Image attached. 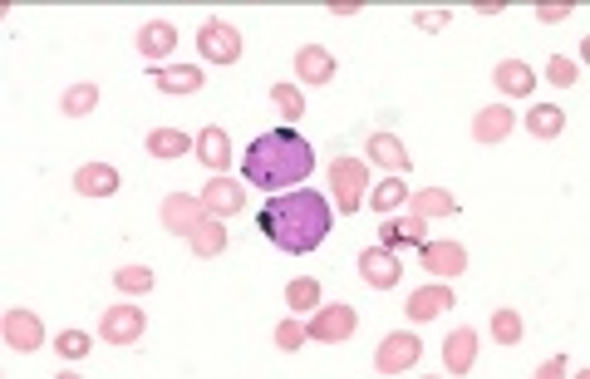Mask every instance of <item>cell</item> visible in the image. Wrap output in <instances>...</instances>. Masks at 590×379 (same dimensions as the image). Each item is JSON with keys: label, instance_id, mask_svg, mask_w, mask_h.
Masks as SVG:
<instances>
[{"label": "cell", "instance_id": "1", "mask_svg": "<svg viewBox=\"0 0 590 379\" xmlns=\"http://www.w3.org/2000/svg\"><path fill=\"white\" fill-rule=\"evenodd\" d=\"M261 232L271 247L291 256L315 252L330 237V197L325 192H281L261 207Z\"/></svg>", "mask_w": 590, "mask_h": 379}, {"label": "cell", "instance_id": "2", "mask_svg": "<svg viewBox=\"0 0 590 379\" xmlns=\"http://www.w3.org/2000/svg\"><path fill=\"white\" fill-rule=\"evenodd\" d=\"M310 168H315V153H310V143H305L295 128H271V133L251 138V148H246V158H241L246 183H256V188H266V192L305 183Z\"/></svg>", "mask_w": 590, "mask_h": 379}, {"label": "cell", "instance_id": "3", "mask_svg": "<svg viewBox=\"0 0 590 379\" xmlns=\"http://www.w3.org/2000/svg\"><path fill=\"white\" fill-rule=\"evenodd\" d=\"M330 192H335V212H359L364 207V192H369V168L359 158H335L330 168Z\"/></svg>", "mask_w": 590, "mask_h": 379}, {"label": "cell", "instance_id": "4", "mask_svg": "<svg viewBox=\"0 0 590 379\" xmlns=\"http://www.w3.org/2000/svg\"><path fill=\"white\" fill-rule=\"evenodd\" d=\"M418 355H423V340L413 330H394V335H384L374 365H379V375H404V370L418 365Z\"/></svg>", "mask_w": 590, "mask_h": 379}, {"label": "cell", "instance_id": "5", "mask_svg": "<svg viewBox=\"0 0 590 379\" xmlns=\"http://www.w3.org/2000/svg\"><path fill=\"white\" fill-rule=\"evenodd\" d=\"M0 335H5V350H20V355H35L40 345H45V325H40V316L35 311H5V320H0Z\"/></svg>", "mask_w": 590, "mask_h": 379}, {"label": "cell", "instance_id": "6", "mask_svg": "<svg viewBox=\"0 0 590 379\" xmlns=\"http://www.w3.org/2000/svg\"><path fill=\"white\" fill-rule=\"evenodd\" d=\"M197 50H202V60H212V64H236L241 60V35H236L227 20H207L197 30Z\"/></svg>", "mask_w": 590, "mask_h": 379}, {"label": "cell", "instance_id": "7", "mask_svg": "<svg viewBox=\"0 0 590 379\" xmlns=\"http://www.w3.org/2000/svg\"><path fill=\"white\" fill-rule=\"evenodd\" d=\"M354 325H359V316H354L350 306H315V316H310V340H320V345H340V340H350Z\"/></svg>", "mask_w": 590, "mask_h": 379}, {"label": "cell", "instance_id": "8", "mask_svg": "<svg viewBox=\"0 0 590 379\" xmlns=\"http://www.w3.org/2000/svg\"><path fill=\"white\" fill-rule=\"evenodd\" d=\"M143 330H148V316L138 306H114V311H104V320H99V335L109 345H138Z\"/></svg>", "mask_w": 590, "mask_h": 379}, {"label": "cell", "instance_id": "9", "mask_svg": "<svg viewBox=\"0 0 590 379\" xmlns=\"http://www.w3.org/2000/svg\"><path fill=\"white\" fill-rule=\"evenodd\" d=\"M207 217H212V212L202 207V197H182V192H173V197L163 202V222H168V232H182V237H192Z\"/></svg>", "mask_w": 590, "mask_h": 379}, {"label": "cell", "instance_id": "10", "mask_svg": "<svg viewBox=\"0 0 590 379\" xmlns=\"http://www.w3.org/2000/svg\"><path fill=\"white\" fill-rule=\"evenodd\" d=\"M359 276L374 291H389V286H399V261L389 247H369V252H359Z\"/></svg>", "mask_w": 590, "mask_h": 379}, {"label": "cell", "instance_id": "11", "mask_svg": "<svg viewBox=\"0 0 590 379\" xmlns=\"http://www.w3.org/2000/svg\"><path fill=\"white\" fill-rule=\"evenodd\" d=\"M423 271H433L438 281H448V276L468 271V252L458 242H423Z\"/></svg>", "mask_w": 590, "mask_h": 379}, {"label": "cell", "instance_id": "12", "mask_svg": "<svg viewBox=\"0 0 590 379\" xmlns=\"http://www.w3.org/2000/svg\"><path fill=\"white\" fill-rule=\"evenodd\" d=\"M202 207H207L212 217H236V212L246 207V192H241V183H232V178H212V183L202 188Z\"/></svg>", "mask_w": 590, "mask_h": 379}, {"label": "cell", "instance_id": "13", "mask_svg": "<svg viewBox=\"0 0 590 379\" xmlns=\"http://www.w3.org/2000/svg\"><path fill=\"white\" fill-rule=\"evenodd\" d=\"M404 311H409V320H418V325H423V320H438L443 311H453V291H448L443 281H438V286H423V291L409 296Z\"/></svg>", "mask_w": 590, "mask_h": 379}, {"label": "cell", "instance_id": "14", "mask_svg": "<svg viewBox=\"0 0 590 379\" xmlns=\"http://www.w3.org/2000/svg\"><path fill=\"white\" fill-rule=\"evenodd\" d=\"M512 124H517V114H512L507 104H487V109L472 119V138H477V143H502V138L512 133Z\"/></svg>", "mask_w": 590, "mask_h": 379}, {"label": "cell", "instance_id": "15", "mask_svg": "<svg viewBox=\"0 0 590 379\" xmlns=\"http://www.w3.org/2000/svg\"><path fill=\"white\" fill-rule=\"evenodd\" d=\"M472 360H477V330H453L448 340H443V365H448V375H468Z\"/></svg>", "mask_w": 590, "mask_h": 379}, {"label": "cell", "instance_id": "16", "mask_svg": "<svg viewBox=\"0 0 590 379\" xmlns=\"http://www.w3.org/2000/svg\"><path fill=\"white\" fill-rule=\"evenodd\" d=\"M492 79H497V89H502L507 99H527L531 89H536V74H531L527 60H502L492 69Z\"/></svg>", "mask_w": 590, "mask_h": 379}, {"label": "cell", "instance_id": "17", "mask_svg": "<svg viewBox=\"0 0 590 379\" xmlns=\"http://www.w3.org/2000/svg\"><path fill=\"white\" fill-rule=\"evenodd\" d=\"M74 192H84V197H114L118 168H109V163H84V168L74 173Z\"/></svg>", "mask_w": 590, "mask_h": 379}, {"label": "cell", "instance_id": "18", "mask_svg": "<svg viewBox=\"0 0 590 379\" xmlns=\"http://www.w3.org/2000/svg\"><path fill=\"white\" fill-rule=\"evenodd\" d=\"M295 74H300L305 84H330V79H335V55L320 50V45H305V50L295 55Z\"/></svg>", "mask_w": 590, "mask_h": 379}, {"label": "cell", "instance_id": "19", "mask_svg": "<svg viewBox=\"0 0 590 379\" xmlns=\"http://www.w3.org/2000/svg\"><path fill=\"white\" fill-rule=\"evenodd\" d=\"M173 50H177V30L168 20H148V25L138 30V55L163 60V55H173Z\"/></svg>", "mask_w": 590, "mask_h": 379}, {"label": "cell", "instance_id": "20", "mask_svg": "<svg viewBox=\"0 0 590 379\" xmlns=\"http://www.w3.org/2000/svg\"><path fill=\"white\" fill-rule=\"evenodd\" d=\"M153 84H158L163 94H197V89L207 84V74H202L197 64H177V69H153Z\"/></svg>", "mask_w": 590, "mask_h": 379}, {"label": "cell", "instance_id": "21", "mask_svg": "<svg viewBox=\"0 0 590 379\" xmlns=\"http://www.w3.org/2000/svg\"><path fill=\"white\" fill-rule=\"evenodd\" d=\"M197 158H202L212 173H222V168L232 163V138H227L222 128H202V133H197Z\"/></svg>", "mask_w": 590, "mask_h": 379}, {"label": "cell", "instance_id": "22", "mask_svg": "<svg viewBox=\"0 0 590 379\" xmlns=\"http://www.w3.org/2000/svg\"><path fill=\"white\" fill-rule=\"evenodd\" d=\"M423 217L409 212V217H394V222H384V247L394 252V247H423Z\"/></svg>", "mask_w": 590, "mask_h": 379}, {"label": "cell", "instance_id": "23", "mask_svg": "<svg viewBox=\"0 0 590 379\" xmlns=\"http://www.w3.org/2000/svg\"><path fill=\"white\" fill-rule=\"evenodd\" d=\"M143 148H148L153 158H177V153H187V148H197V138H187L182 128H153Z\"/></svg>", "mask_w": 590, "mask_h": 379}, {"label": "cell", "instance_id": "24", "mask_svg": "<svg viewBox=\"0 0 590 379\" xmlns=\"http://www.w3.org/2000/svg\"><path fill=\"white\" fill-rule=\"evenodd\" d=\"M369 153H374V163H384L389 173H404V168H409V153H404V143H399L394 133H374V138H369Z\"/></svg>", "mask_w": 590, "mask_h": 379}, {"label": "cell", "instance_id": "25", "mask_svg": "<svg viewBox=\"0 0 590 379\" xmlns=\"http://www.w3.org/2000/svg\"><path fill=\"white\" fill-rule=\"evenodd\" d=\"M187 242H192V252H197V256H222V252H227V227H222L217 217H207V222H202Z\"/></svg>", "mask_w": 590, "mask_h": 379}, {"label": "cell", "instance_id": "26", "mask_svg": "<svg viewBox=\"0 0 590 379\" xmlns=\"http://www.w3.org/2000/svg\"><path fill=\"white\" fill-rule=\"evenodd\" d=\"M413 212H418L423 222H428V217H453V212H458V197L443 192V188H428V192L413 197Z\"/></svg>", "mask_w": 590, "mask_h": 379}, {"label": "cell", "instance_id": "27", "mask_svg": "<svg viewBox=\"0 0 590 379\" xmlns=\"http://www.w3.org/2000/svg\"><path fill=\"white\" fill-rule=\"evenodd\" d=\"M59 109H64L69 119H84V114H94V109H99V84H74V89L59 99Z\"/></svg>", "mask_w": 590, "mask_h": 379}, {"label": "cell", "instance_id": "28", "mask_svg": "<svg viewBox=\"0 0 590 379\" xmlns=\"http://www.w3.org/2000/svg\"><path fill=\"white\" fill-rule=\"evenodd\" d=\"M527 128H531V138H556V133L566 128V114H561L556 104H536L527 114Z\"/></svg>", "mask_w": 590, "mask_h": 379}, {"label": "cell", "instance_id": "29", "mask_svg": "<svg viewBox=\"0 0 590 379\" xmlns=\"http://www.w3.org/2000/svg\"><path fill=\"white\" fill-rule=\"evenodd\" d=\"M522 335H527V325L517 311H492V340L497 345H522Z\"/></svg>", "mask_w": 590, "mask_h": 379}, {"label": "cell", "instance_id": "30", "mask_svg": "<svg viewBox=\"0 0 590 379\" xmlns=\"http://www.w3.org/2000/svg\"><path fill=\"white\" fill-rule=\"evenodd\" d=\"M286 306H291V311H315V306H320V281H310V276L291 281V286H286Z\"/></svg>", "mask_w": 590, "mask_h": 379}, {"label": "cell", "instance_id": "31", "mask_svg": "<svg viewBox=\"0 0 590 379\" xmlns=\"http://www.w3.org/2000/svg\"><path fill=\"white\" fill-rule=\"evenodd\" d=\"M114 286L128 291V296H143V291H153V271L148 266H123V271H114Z\"/></svg>", "mask_w": 590, "mask_h": 379}, {"label": "cell", "instance_id": "32", "mask_svg": "<svg viewBox=\"0 0 590 379\" xmlns=\"http://www.w3.org/2000/svg\"><path fill=\"white\" fill-rule=\"evenodd\" d=\"M271 104H276L286 119H300V114H305V94H300L295 84H276V89H271Z\"/></svg>", "mask_w": 590, "mask_h": 379}, {"label": "cell", "instance_id": "33", "mask_svg": "<svg viewBox=\"0 0 590 379\" xmlns=\"http://www.w3.org/2000/svg\"><path fill=\"white\" fill-rule=\"evenodd\" d=\"M369 197H374V212H394V207L409 197V188H404L399 178H389V183H379V188L369 192Z\"/></svg>", "mask_w": 590, "mask_h": 379}, {"label": "cell", "instance_id": "34", "mask_svg": "<svg viewBox=\"0 0 590 379\" xmlns=\"http://www.w3.org/2000/svg\"><path fill=\"white\" fill-rule=\"evenodd\" d=\"M55 350L64 355V360H84V355L94 350V340H89L84 330H64V335H59V345H55Z\"/></svg>", "mask_w": 590, "mask_h": 379}, {"label": "cell", "instance_id": "35", "mask_svg": "<svg viewBox=\"0 0 590 379\" xmlns=\"http://www.w3.org/2000/svg\"><path fill=\"white\" fill-rule=\"evenodd\" d=\"M546 79H551L556 89H571V84L581 79V69H576V60H566V55H556V60L546 64Z\"/></svg>", "mask_w": 590, "mask_h": 379}, {"label": "cell", "instance_id": "36", "mask_svg": "<svg viewBox=\"0 0 590 379\" xmlns=\"http://www.w3.org/2000/svg\"><path fill=\"white\" fill-rule=\"evenodd\" d=\"M305 340H310V330H305L300 320H281V325H276V345H281V350H300Z\"/></svg>", "mask_w": 590, "mask_h": 379}, {"label": "cell", "instance_id": "37", "mask_svg": "<svg viewBox=\"0 0 590 379\" xmlns=\"http://www.w3.org/2000/svg\"><path fill=\"white\" fill-rule=\"evenodd\" d=\"M413 25H418V30H443V25H448V15H443V10H428V15H418Z\"/></svg>", "mask_w": 590, "mask_h": 379}, {"label": "cell", "instance_id": "38", "mask_svg": "<svg viewBox=\"0 0 590 379\" xmlns=\"http://www.w3.org/2000/svg\"><path fill=\"white\" fill-rule=\"evenodd\" d=\"M536 15H541V20H561V15H571V5H541Z\"/></svg>", "mask_w": 590, "mask_h": 379}, {"label": "cell", "instance_id": "39", "mask_svg": "<svg viewBox=\"0 0 590 379\" xmlns=\"http://www.w3.org/2000/svg\"><path fill=\"white\" fill-rule=\"evenodd\" d=\"M541 375L551 379V375H566V360H546V365H541Z\"/></svg>", "mask_w": 590, "mask_h": 379}]
</instances>
